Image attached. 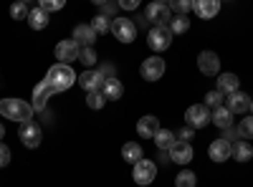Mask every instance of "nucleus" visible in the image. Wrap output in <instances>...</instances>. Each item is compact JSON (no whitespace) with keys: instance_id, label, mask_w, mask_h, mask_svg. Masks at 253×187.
I'll list each match as a JSON object with an SVG mask.
<instances>
[{"instance_id":"f257e3e1","label":"nucleus","mask_w":253,"mask_h":187,"mask_svg":"<svg viewBox=\"0 0 253 187\" xmlns=\"http://www.w3.org/2000/svg\"><path fill=\"white\" fill-rule=\"evenodd\" d=\"M43 81H46V86L51 89V94H61V91H66V89H71L76 84V74L71 71L69 64H56V66L48 69Z\"/></svg>"},{"instance_id":"f03ea898","label":"nucleus","mask_w":253,"mask_h":187,"mask_svg":"<svg viewBox=\"0 0 253 187\" xmlns=\"http://www.w3.org/2000/svg\"><path fill=\"white\" fill-rule=\"evenodd\" d=\"M0 114L10 121H28L33 116V104L23 101V99H3L0 101Z\"/></svg>"},{"instance_id":"7ed1b4c3","label":"nucleus","mask_w":253,"mask_h":187,"mask_svg":"<svg viewBox=\"0 0 253 187\" xmlns=\"http://www.w3.org/2000/svg\"><path fill=\"white\" fill-rule=\"evenodd\" d=\"M147 43H150V48L152 51H167L170 48V43H172V31H170V26H155L150 33H147Z\"/></svg>"},{"instance_id":"20e7f679","label":"nucleus","mask_w":253,"mask_h":187,"mask_svg":"<svg viewBox=\"0 0 253 187\" xmlns=\"http://www.w3.org/2000/svg\"><path fill=\"white\" fill-rule=\"evenodd\" d=\"M112 33L119 43H132L137 38V26L129 18H117V20H112Z\"/></svg>"},{"instance_id":"39448f33","label":"nucleus","mask_w":253,"mask_h":187,"mask_svg":"<svg viewBox=\"0 0 253 187\" xmlns=\"http://www.w3.org/2000/svg\"><path fill=\"white\" fill-rule=\"evenodd\" d=\"M18 137H20V142H23V147H28V150H36L38 144H41V139H43V132H41V127L36 121H23L20 124V132H18Z\"/></svg>"},{"instance_id":"423d86ee","label":"nucleus","mask_w":253,"mask_h":187,"mask_svg":"<svg viewBox=\"0 0 253 187\" xmlns=\"http://www.w3.org/2000/svg\"><path fill=\"white\" fill-rule=\"evenodd\" d=\"M132 177H134L137 185H152L155 177H157V164H155L152 159H144V157H142V159L134 164Z\"/></svg>"},{"instance_id":"0eeeda50","label":"nucleus","mask_w":253,"mask_h":187,"mask_svg":"<svg viewBox=\"0 0 253 187\" xmlns=\"http://www.w3.org/2000/svg\"><path fill=\"white\" fill-rule=\"evenodd\" d=\"M144 15L152 26H170V20H172L170 5H162V3H150L147 10H144Z\"/></svg>"},{"instance_id":"6e6552de","label":"nucleus","mask_w":253,"mask_h":187,"mask_svg":"<svg viewBox=\"0 0 253 187\" xmlns=\"http://www.w3.org/2000/svg\"><path fill=\"white\" fill-rule=\"evenodd\" d=\"M139 74H142V78H144V81H157V78H162V74H165V61H162L160 56H150V58H144V61H142Z\"/></svg>"},{"instance_id":"1a4fd4ad","label":"nucleus","mask_w":253,"mask_h":187,"mask_svg":"<svg viewBox=\"0 0 253 187\" xmlns=\"http://www.w3.org/2000/svg\"><path fill=\"white\" fill-rule=\"evenodd\" d=\"M185 119H187V127L200 129V127H205V124L210 121V112H208L205 104H193V107H187Z\"/></svg>"},{"instance_id":"9d476101","label":"nucleus","mask_w":253,"mask_h":187,"mask_svg":"<svg viewBox=\"0 0 253 187\" xmlns=\"http://www.w3.org/2000/svg\"><path fill=\"white\" fill-rule=\"evenodd\" d=\"M79 86L84 89V91H101V86H104V81H107V78H104V74L101 71H94V69H86V71H84V74H79Z\"/></svg>"},{"instance_id":"9b49d317","label":"nucleus","mask_w":253,"mask_h":187,"mask_svg":"<svg viewBox=\"0 0 253 187\" xmlns=\"http://www.w3.org/2000/svg\"><path fill=\"white\" fill-rule=\"evenodd\" d=\"M79 51L81 46L76 43V40H61V43L56 46V58H58V64H71V61L79 58Z\"/></svg>"},{"instance_id":"f8f14e48","label":"nucleus","mask_w":253,"mask_h":187,"mask_svg":"<svg viewBox=\"0 0 253 187\" xmlns=\"http://www.w3.org/2000/svg\"><path fill=\"white\" fill-rule=\"evenodd\" d=\"M198 69H200V74H205V76H215V74L220 71V58H218V53L203 51V53L198 56Z\"/></svg>"},{"instance_id":"ddd939ff","label":"nucleus","mask_w":253,"mask_h":187,"mask_svg":"<svg viewBox=\"0 0 253 187\" xmlns=\"http://www.w3.org/2000/svg\"><path fill=\"white\" fill-rule=\"evenodd\" d=\"M193 157H195V152H193V147H190V142L177 139V142L172 144V147H170V159H172V162H177V164H187Z\"/></svg>"},{"instance_id":"4468645a","label":"nucleus","mask_w":253,"mask_h":187,"mask_svg":"<svg viewBox=\"0 0 253 187\" xmlns=\"http://www.w3.org/2000/svg\"><path fill=\"white\" fill-rule=\"evenodd\" d=\"M193 10L203 20H210L220 13V0H193Z\"/></svg>"},{"instance_id":"2eb2a0df","label":"nucleus","mask_w":253,"mask_h":187,"mask_svg":"<svg viewBox=\"0 0 253 187\" xmlns=\"http://www.w3.org/2000/svg\"><path fill=\"white\" fill-rule=\"evenodd\" d=\"M208 154H210V159H213V162H225L230 154H233V144L220 137V139H215L213 144H210V152Z\"/></svg>"},{"instance_id":"dca6fc26","label":"nucleus","mask_w":253,"mask_h":187,"mask_svg":"<svg viewBox=\"0 0 253 187\" xmlns=\"http://www.w3.org/2000/svg\"><path fill=\"white\" fill-rule=\"evenodd\" d=\"M96 31L91 28V23H79L74 28V40L79 46H94V40H96Z\"/></svg>"},{"instance_id":"f3484780","label":"nucleus","mask_w":253,"mask_h":187,"mask_svg":"<svg viewBox=\"0 0 253 187\" xmlns=\"http://www.w3.org/2000/svg\"><path fill=\"white\" fill-rule=\"evenodd\" d=\"M248 109H251V99H248V94H243V91L228 94V112H233V114H246Z\"/></svg>"},{"instance_id":"a211bd4d","label":"nucleus","mask_w":253,"mask_h":187,"mask_svg":"<svg viewBox=\"0 0 253 187\" xmlns=\"http://www.w3.org/2000/svg\"><path fill=\"white\" fill-rule=\"evenodd\" d=\"M157 129H160L157 116H142V119L137 121V134H139V137H144V139H150V137L155 139Z\"/></svg>"},{"instance_id":"6ab92c4d","label":"nucleus","mask_w":253,"mask_h":187,"mask_svg":"<svg viewBox=\"0 0 253 187\" xmlns=\"http://www.w3.org/2000/svg\"><path fill=\"white\" fill-rule=\"evenodd\" d=\"M48 99H51V89L46 86V81H41V84L36 86V91H33V109L36 112H46V104H48Z\"/></svg>"},{"instance_id":"aec40b11","label":"nucleus","mask_w":253,"mask_h":187,"mask_svg":"<svg viewBox=\"0 0 253 187\" xmlns=\"http://www.w3.org/2000/svg\"><path fill=\"white\" fill-rule=\"evenodd\" d=\"M101 94H104V99H109V101L122 99V94H124L122 81H119V78H114V76H109L107 81H104V86H101Z\"/></svg>"},{"instance_id":"412c9836","label":"nucleus","mask_w":253,"mask_h":187,"mask_svg":"<svg viewBox=\"0 0 253 187\" xmlns=\"http://www.w3.org/2000/svg\"><path fill=\"white\" fill-rule=\"evenodd\" d=\"M238 76L236 74H218V91L223 94V96H228V94H233V91H238Z\"/></svg>"},{"instance_id":"4be33fe9","label":"nucleus","mask_w":253,"mask_h":187,"mask_svg":"<svg viewBox=\"0 0 253 187\" xmlns=\"http://www.w3.org/2000/svg\"><path fill=\"white\" fill-rule=\"evenodd\" d=\"M210 121L220 129H228V127H233V112H228V107H218L210 114Z\"/></svg>"},{"instance_id":"5701e85b","label":"nucleus","mask_w":253,"mask_h":187,"mask_svg":"<svg viewBox=\"0 0 253 187\" xmlns=\"http://www.w3.org/2000/svg\"><path fill=\"white\" fill-rule=\"evenodd\" d=\"M28 26H31L33 31H43V28L48 26V13H46L43 8H33V10L28 13Z\"/></svg>"},{"instance_id":"b1692460","label":"nucleus","mask_w":253,"mask_h":187,"mask_svg":"<svg viewBox=\"0 0 253 187\" xmlns=\"http://www.w3.org/2000/svg\"><path fill=\"white\" fill-rule=\"evenodd\" d=\"M177 142V134L175 132H170V129H157V134H155V144L162 150V152H170V147Z\"/></svg>"},{"instance_id":"393cba45","label":"nucleus","mask_w":253,"mask_h":187,"mask_svg":"<svg viewBox=\"0 0 253 187\" xmlns=\"http://www.w3.org/2000/svg\"><path fill=\"white\" fill-rule=\"evenodd\" d=\"M230 157L238 159V162H248V159L253 157V147H251V142H246V139L233 142V154H230Z\"/></svg>"},{"instance_id":"a878e982","label":"nucleus","mask_w":253,"mask_h":187,"mask_svg":"<svg viewBox=\"0 0 253 187\" xmlns=\"http://www.w3.org/2000/svg\"><path fill=\"white\" fill-rule=\"evenodd\" d=\"M142 147L137 142H126L124 147H122V157H124V162H129V164H137L139 159H142Z\"/></svg>"},{"instance_id":"bb28decb","label":"nucleus","mask_w":253,"mask_h":187,"mask_svg":"<svg viewBox=\"0 0 253 187\" xmlns=\"http://www.w3.org/2000/svg\"><path fill=\"white\" fill-rule=\"evenodd\" d=\"M170 31H172V36H182V33H187V31H190V20H187V15H172V20H170Z\"/></svg>"},{"instance_id":"cd10ccee","label":"nucleus","mask_w":253,"mask_h":187,"mask_svg":"<svg viewBox=\"0 0 253 187\" xmlns=\"http://www.w3.org/2000/svg\"><path fill=\"white\" fill-rule=\"evenodd\" d=\"M91 28H94L96 33H107V31H112V18H109V15H104V13H96V15L91 18Z\"/></svg>"},{"instance_id":"c85d7f7f","label":"nucleus","mask_w":253,"mask_h":187,"mask_svg":"<svg viewBox=\"0 0 253 187\" xmlns=\"http://www.w3.org/2000/svg\"><path fill=\"white\" fill-rule=\"evenodd\" d=\"M96 51H94V46H81V51H79V61H81V64L84 66H86V69H91L94 64H96Z\"/></svg>"},{"instance_id":"c756f323","label":"nucleus","mask_w":253,"mask_h":187,"mask_svg":"<svg viewBox=\"0 0 253 187\" xmlns=\"http://www.w3.org/2000/svg\"><path fill=\"white\" fill-rule=\"evenodd\" d=\"M238 137H241V139H246V142H251V139H253V114H248V116L238 124Z\"/></svg>"},{"instance_id":"7c9ffc66","label":"nucleus","mask_w":253,"mask_h":187,"mask_svg":"<svg viewBox=\"0 0 253 187\" xmlns=\"http://www.w3.org/2000/svg\"><path fill=\"white\" fill-rule=\"evenodd\" d=\"M195 172H190V170H182L177 177H175V187H195Z\"/></svg>"},{"instance_id":"2f4dec72","label":"nucleus","mask_w":253,"mask_h":187,"mask_svg":"<svg viewBox=\"0 0 253 187\" xmlns=\"http://www.w3.org/2000/svg\"><path fill=\"white\" fill-rule=\"evenodd\" d=\"M170 10L175 13V15H187V10L193 8V0H170Z\"/></svg>"},{"instance_id":"473e14b6","label":"nucleus","mask_w":253,"mask_h":187,"mask_svg":"<svg viewBox=\"0 0 253 187\" xmlns=\"http://www.w3.org/2000/svg\"><path fill=\"white\" fill-rule=\"evenodd\" d=\"M205 107L208 109H218V107H223V94L215 89V91H208L205 94Z\"/></svg>"},{"instance_id":"72a5a7b5","label":"nucleus","mask_w":253,"mask_h":187,"mask_svg":"<svg viewBox=\"0 0 253 187\" xmlns=\"http://www.w3.org/2000/svg\"><path fill=\"white\" fill-rule=\"evenodd\" d=\"M104 101H107V99H104L101 91H89V94H86V107H89V109H101Z\"/></svg>"},{"instance_id":"f704fd0d","label":"nucleus","mask_w":253,"mask_h":187,"mask_svg":"<svg viewBox=\"0 0 253 187\" xmlns=\"http://www.w3.org/2000/svg\"><path fill=\"white\" fill-rule=\"evenodd\" d=\"M28 5L26 3H20V0H15V3L10 5V15L15 18V20H23V18H28Z\"/></svg>"},{"instance_id":"c9c22d12","label":"nucleus","mask_w":253,"mask_h":187,"mask_svg":"<svg viewBox=\"0 0 253 187\" xmlns=\"http://www.w3.org/2000/svg\"><path fill=\"white\" fill-rule=\"evenodd\" d=\"M63 5H66V0H38V8H43L46 13H51V10H61Z\"/></svg>"},{"instance_id":"e433bc0d","label":"nucleus","mask_w":253,"mask_h":187,"mask_svg":"<svg viewBox=\"0 0 253 187\" xmlns=\"http://www.w3.org/2000/svg\"><path fill=\"white\" fill-rule=\"evenodd\" d=\"M223 139H228L230 144L238 142V139H241V137H238V127H228V129H223Z\"/></svg>"},{"instance_id":"4c0bfd02","label":"nucleus","mask_w":253,"mask_h":187,"mask_svg":"<svg viewBox=\"0 0 253 187\" xmlns=\"http://www.w3.org/2000/svg\"><path fill=\"white\" fill-rule=\"evenodd\" d=\"M193 137H195V129H193V127H182V129L177 132V139H182V142H190Z\"/></svg>"},{"instance_id":"58836bf2","label":"nucleus","mask_w":253,"mask_h":187,"mask_svg":"<svg viewBox=\"0 0 253 187\" xmlns=\"http://www.w3.org/2000/svg\"><path fill=\"white\" fill-rule=\"evenodd\" d=\"M8 162H10V150L5 147L3 142H0V167H5Z\"/></svg>"},{"instance_id":"ea45409f","label":"nucleus","mask_w":253,"mask_h":187,"mask_svg":"<svg viewBox=\"0 0 253 187\" xmlns=\"http://www.w3.org/2000/svg\"><path fill=\"white\" fill-rule=\"evenodd\" d=\"M117 3H119V8H124V10H137L142 0H117Z\"/></svg>"},{"instance_id":"a19ab883","label":"nucleus","mask_w":253,"mask_h":187,"mask_svg":"<svg viewBox=\"0 0 253 187\" xmlns=\"http://www.w3.org/2000/svg\"><path fill=\"white\" fill-rule=\"evenodd\" d=\"M94 5H104V3H109V0H91Z\"/></svg>"},{"instance_id":"79ce46f5","label":"nucleus","mask_w":253,"mask_h":187,"mask_svg":"<svg viewBox=\"0 0 253 187\" xmlns=\"http://www.w3.org/2000/svg\"><path fill=\"white\" fill-rule=\"evenodd\" d=\"M152 3H162V5H167V3H170V0H152Z\"/></svg>"},{"instance_id":"37998d69","label":"nucleus","mask_w":253,"mask_h":187,"mask_svg":"<svg viewBox=\"0 0 253 187\" xmlns=\"http://www.w3.org/2000/svg\"><path fill=\"white\" fill-rule=\"evenodd\" d=\"M3 134H5V127H3V124H0V139H3Z\"/></svg>"},{"instance_id":"c03bdc74","label":"nucleus","mask_w":253,"mask_h":187,"mask_svg":"<svg viewBox=\"0 0 253 187\" xmlns=\"http://www.w3.org/2000/svg\"><path fill=\"white\" fill-rule=\"evenodd\" d=\"M20 3H26V5H28V3H33V0H20Z\"/></svg>"},{"instance_id":"a18cd8bd","label":"nucleus","mask_w":253,"mask_h":187,"mask_svg":"<svg viewBox=\"0 0 253 187\" xmlns=\"http://www.w3.org/2000/svg\"><path fill=\"white\" fill-rule=\"evenodd\" d=\"M251 112H253V99H251Z\"/></svg>"}]
</instances>
